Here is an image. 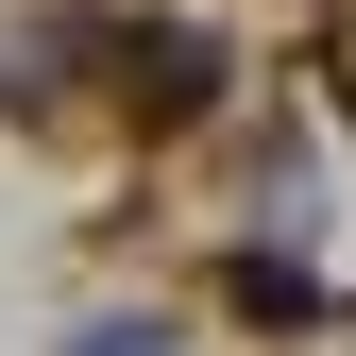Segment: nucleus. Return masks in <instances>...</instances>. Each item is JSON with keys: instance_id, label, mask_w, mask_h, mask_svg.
I'll return each mask as SVG.
<instances>
[{"instance_id": "nucleus-1", "label": "nucleus", "mask_w": 356, "mask_h": 356, "mask_svg": "<svg viewBox=\"0 0 356 356\" xmlns=\"http://www.w3.org/2000/svg\"><path fill=\"white\" fill-rule=\"evenodd\" d=\"M68 356H170V323H85Z\"/></svg>"}]
</instances>
